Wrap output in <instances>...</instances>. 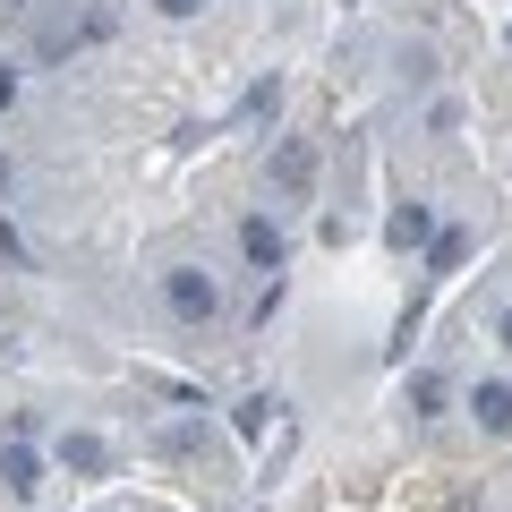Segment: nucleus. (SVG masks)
Listing matches in <instances>:
<instances>
[{
    "label": "nucleus",
    "mask_w": 512,
    "mask_h": 512,
    "mask_svg": "<svg viewBox=\"0 0 512 512\" xmlns=\"http://www.w3.org/2000/svg\"><path fill=\"white\" fill-rule=\"evenodd\" d=\"M0 188H9V163H0Z\"/></svg>",
    "instance_id": "14"
},
{
    "label": "nucleus",
    "mask_w": 512,
    "mask_h": 512,
    "mask_svg": "<svg viewBox=\"0 0 512 512\" xmlns=\"http://www.w3.org/2000/svg\"><path fill=\"white\" fill-rule=\"evenodd\" d=\"M239 256H248V265H256L265 282H282V256H291L282 222H274V214H248V222H239Z\"/></svg>",
    "instance_id": "2"
},
{
    "label": "nucleus",
    "mask_w": 512,
    "mask_h": 512,
    "mask_svg": "<svg viewBox=\"0 0 512 512\" xmlns=\"http://www.w3.org/2000/svg\"><path fill=\"white\" fill-rule=\"evenodd\" d=\"M103 461H111V453H103V436H86V427H69V436H60V470H86V478H94Z\"/></svg>",
    "instance_id": "7"
},
{
    "label": "nucleus",
    "mask_w": 512,
    "mask_h": 512,
    "mask_svg": "<svg viewBox=\"0 0 512 512\" xmlns=\"http://www.w3.org/2000/svg\"><path fill=\"white\" fill-rule=\"evenodd\" d=\"M402 410H410V419H436V410H444V376H436V367H419V376L402 384Z\"/></svg>",
    "instance_id": "6"
},
{
    "label": "nucleus",
    "mask_w": 512,
    "mask_h": 512,
    "mask_svg": "<svg viewBox=\"0 0 512 512\" xmlns=\"http://www.w3.org/2000/svg\"><path fill=\"white\" fill-rule=\"evenodd\" d=\"M504 43H512V26H504Z\"/></svg>",
    "instance_id": "15"
},
{
    "label": "nucleus",
    "mask_w": 512,
    "mask_h": 512,
    "mask_svg": "<svg viewBox=\"0 0 512 512\" xmlns=\"http://www.w3.org/2000/svg\"><path fill=\"white\" fill-rule=\"evenodd\" d=\"M163 308L180 316V325H214L222 316V282L205 274V265H163Z\"/></svg>",
    "instance_id": "1"
},
{
    "label": "nucleus",
    "mask_w": 512,
    "mask_h": 512,
    "mask_svg": "<svg viewBox=\"0 0 512 512\" xmlns=\"http://www.w3.org/2000/svg\"><path fill=\"white\" fill-rule=\"evenodd\" d=\"M384 239H393V248H436V214H427V205H393Z\"/></svg>",
    "instance_id": "4"
},
{
    "label": "nucleus",
    "mask_w": 512,
    "mask_h": 512,
    "mask_svg": "<svg viewBox=\"0 0 512 512\" xmlns=\"http://www.w3.org/2000/svg\"><path fill=\"white\" fill-rule=\"evenodd\" d=\"M154 9H163V18H188V9H205V0H154Z\"/></svg>",
    "instance_id": "12"
},
{
    "label": "nucleus",
    "mask_w": 512,
    "mask_h": 512,
    "mask_svg": "<svg viewBox=\"0 0 512 512\" xmlns=\"http://www.w3.org/2000/svg\"><path fill=\"white\" fill-rule=\"evenodd\" d=\"M495 342H504V350H512V308H504V316H495Z\"/></svg>",
    "instance_id": "13"
},
{
    "label": "nucleus",
    "mask_w": 512,
    "mask_h": 512,
    "mask_svg": "<svg viewBox=\"0 0 512 512\" xmlns=\"http://www.w3.org/2000/svg\"><path fill=\"white\" fill-rule=\"evenodd\" d=\"M274 180H282V188H291V197H299V188H308V180H316V154H308V146H299V137H291V146H282V154H274Z\"/></svg>",
    "instance_id": "9"
},
{
    "label": "nucleus",
    "mask_w": 512,
    "mask_h": 512,
    "mask_svg": "<svg viewBox=\"0 0 512 512\" xmlns=\"http://www.w3.org/2000/svg\"><path fill=\"white\" fill-rule=\"evenodd\" d=\"M461 256H470V231H436V248H427V282L461 274Z\"/></svg>",
    "instance_id": "8"
},
{
    "label": "nucleus",
    "mask_w": 512,
    "mask_h": 512,
    "mask_svg": "<svg viewBox=\"0 0 512 512\" xmlns=\"http://www.w3.org/2000/svg\"><path fill=\"white\" fill-rule=\"evenodd\" d=\"M9 103H18V69H0V111H9Z\"/></svg>",
    "instance_id": "11"
},
{
    "label": "nucleus",
    "mask_w": 512,
    "mask_h": 512,
    "mask_svg": "<svg viewBox=\"0 0 512 512\" xmlns=\"http://www.w3.org/2000/svg\"><path fill=\"white\" fill-rule=\"evenodd\" d=\"M0 487H9V495H35L43 487V461L26 453V444H9V453H0Z\"/></svg>",
    "instance_id": "5"
},
{
    "label": "nucleus",
    "mask_w": 512,
    "mask_h": 512,
    "mask_svg": "<svg viewBox=\"0 0 512 512\" xmlns=\"http://www.w3.org/2000/svg\"><path fill=\"white\" fill-rule=\"evenodd\" d=\"M265 419H274V402H265V393H248V402L231 410V427H239V436H265Z\"/></svg>",
    "instance_id": "10"
},
{
    "label": "nucleus",
    "mask_w": 512,
    "mask_h": 512,
    "mask_svg": "<svg viewBox=\"0 0 512 512\" xmlns=\"http://www.w3.org/2000/svg\"><path fill=\"white\" fill-rule=\"evenodd\" d=\"M470 419L487 427V436H512V384L504 376H478L470 384Z\"/></svg>",
    "instance_id": "3"
}]
</instances>
